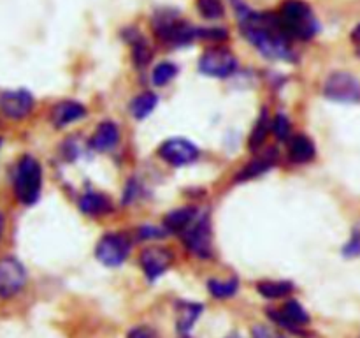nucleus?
<instances>
[{
	"instance_id": "obj_1",
	"label": "nucleus",
	"mask_w": 360,
	"mask_h": 338,
	"mask_svg": "<svg viewBox=\"0 0 360 338\" xmlns=\"http://www.w3.org/2000/svg\"><path fill=\"white\" fill-rule=\"evenodd\" d=\"M236 18L246 41L259 49L260 55L271 60L294 62L295 53L292 49L290 37L285 34L276 14L257 13L241 0H234Z\"/></svg>"
},
{
	"instance_id": "obj_2",
	"label": "nucleus",
	"mask_w": 360,
	"mask_h": 338,
	"mask_svg": "<svg viewBox=\"0 0 360 338\" xmlns=\"http://www.w3.org/2000/svg\"><path fill=\"white\" fill-rule=\"evenodd\" d=\"M276 16L281 28L290 39L309 41L320 30V23L315 13L304 0H285Z\"/></svg>"
},
{
	"instance_id": "obj_3",
	"label": "nucleus",
	"mask_w": 360,
	"mask_h": 338,
	"mask_svg": "<svg viewBox=\"0 0 360 338\" xmlns=\"http://www.w3.org/2000/svg\"><path fill=\"white\" fill-rule=\"evenodd\" d=\"M14 196L25 206L39 201L42 190V165L32 155H23L14 169Z\"/></svg>"
},
{
	"instance_id": "obj_4",
	"label": "nucleus",
	"mask_w": 360,
	"mask_h": 338,
	"mask_svg": "<svg viewBox=\"0 0 360 338\" xmlns=\"http://www.w3.org/2000/svg\"><path fill=\"white\" fill-rule=\"evenodd\" d=\"M153 32L162 42L179 48L200 39V27H192L188 21H183L176 13L169 9L160 11L151 20Z\"/></svg>"
},
{
	"instance_id": "obj_5",
	"label": "nucleus",
	"mask_w": 360,
	"mask_h": 338,
	"mask_svg": "<svg viewBox=\"0 0 360 338\" xmlns=\"http://www.w3.org/2000/svg\"><path fill=\"white\" fill-rule=\"evenodd\" d=\"M179 236H181L186 250L192 256L199 257V259H211L213 257V232H211L210 217L206 213L197 215L192 224Z\"/></svg>"
},
{
	"instance_id": "obj_6",
	"label": "nucleus",
	"mask_w": 360,
	"mask_h": 338,
	"mask_svg": "<svg viewBox=\"0 0 360 338\" xmlns=\"http://www.w3.org/2000/svg\"><path fill=\"white\" fill-rule=\"evenodd\" d=\"M323 97L341 104H359L360 80L347 70H334L326 77L322 87Z\"/></svg>"
},
{
	"instance_id": "obj_7",
	"label": "nucleus",
	"mask_w": 360,
	"mask_h": 338,
	"mask_svg": "<svg viewBox=\"0 0 360 338\" xmlns=\"http://www.w3.org/2000/svg\"><path fill=\"white\" fill-rule=\"evenodd\" d=\"M238 65L236 55L225 46H210L199 58L200 74L218 80L232 76L238 70Z\"/></svg>"
},
{
	"instance_id": "obj_8",
	"label": "nucleus",
	"mask_w": 360,
	"mask_h": 338,
	"mask_svg": "<svg viewBox=\"0 0 360 338\" xmlns=\"http://www.w3.org/2000/svg\"><path fill=\"white\" fill-rule=\"evenodd\" d=\"M132 250V242L125 232H108L95 246V257L104 266L116 268L125 263Z\"/></svg>"
},
{
	"instance_id": "obj_9",
	"label": "nucleus",
	"mask_w": 360,
	"mask_h": 338,
	"mask_svg": "<svg viewBox=\"0 0 360 338\" xmlns=\"http://www.w3.org/2000/svg\"><path fill=\"white\" fill-rule=\"evenodd\" d=\"M269 319L274 324H278L283 330L290 331V333L299 334V337H304L306 331L304 327L308 326L311 317H309L308 310L297 301V299H290V301L285 303L281 308H269L267 312Z\"/></svg>"
},
{
	"instance_id": "obj_10",
	"label": "nucleus",
	"mask_w": 360,
	"mask_h": 338,
	"mask_svg": "<svg viewBox=\"0 0 360 338\" xmlns=\"http://www.w3.org/2000/svg\"><path fill=\"white\" fill-rule=\"evenodd\" d=\"M158 157L172 168H183L199 158V148L186 137H169L158 146Z\"/></svg>"
},
{
	"instance_id": "obj_11",
	"label": "nucleus",
	"mask_w": 360,
	"mask_h": 338,
	"mask_svg": "<svg viewBox=\"0 0 360 338\" xmlns=\"http://www.w3.org/2000/svg\"><path fill=\"white\" fill-rule=\"evenodd\" d=\"M27 280V270L16 257L7 256L0 259V298L11 299L20 294Z\"/></svg>"
},
{
	"instance_id": "obj_12",
	"label": "nucleus",
	"mask_w": 360,
	"mask_h": 338,
	"mask_svg": "<svg viewBox=\"0 0 360 338\" xmlns=\"http://www.w3.org/2000/svg\"><path fill=\"white\" fill-rule=\"evenodd\" d=\"M174 263V252L167 246L151 245L144 249L139 256V266L143 270L144 277L150 282H155L160 278L165 271Z\"/></svg>"
},
{
	"instance_id": "obj_13",
	"label": "nucleus",
	"mask_w": 360,
	"mask_h": 338,
	"mask_svg": "<svg viewBox=\"0 0 360 338\" xmlns=\"http://www.w3.org/2000/svg\"><path fill=\"white\" fill-rule=\"evenodd\" d=\"M35 106L34 95L25 88L6 90L0 94V113L9 120H23Z\"/></svg>"
},
{
	"instance_id": "obj_14",
	"label": "nucleus",
	"mask_w": 360,
	"mask_h": 338,
	"mask_svg": "<svg viewBox=\"0 0 360 338\" xmlns=\"http://www.w3.org/2000/svg\"><path fill=\"white\" fill-rule=\"evenodd\" d=\"M120 139H122V132H120L118 123L112 122V120H104L94 130L91 137L88 139V144L94 151L105 154V151L115 150L120 144Z\"/></svg>"
},
{
	"instance_id": "obj_15",
	"label": "nucleus",
	"mask_w": 360,
	"mask_h": 338,
	"mask_svg": "<svg viewBox=\"0 0 360 338\" xmlns=\"http://www.w3.org/2000/svg\"><path fill=\"white\" fill-rule=\"evenodd\" d=\"M86 116V108L77 101H60L51 108V123L56 129L70 125L74 122H79Z\"/></svg>"
},
{
	"instance_id": "obj_16",
	"label": "nucleus",
	"mask_w": 360,
	"mask_h": 338,
	"mask_svg": "<svg viewBox=\"0 0 360 338\" xmlns=\"http://www.w3.org/2000/svg\"><path fill=\"white\" fill-rule=\"evenodd\" d=\"M316 157V146L306 134H295L288 139V161L294 164H308Z\"/></svg>"
},
{
	"instance_id": "obj_17",
	"label": "nucleus",
	"mask_w": 360,
	"mask_h": 338,
	"mask_svg": "<svg viewBox=\"0 0 360 338\" xmlns=\"http://www.w3.org/2000/svg\"><path fill=\"white\" fill-rule=\"evenodd\" d=\"M125 41L129 42L130 49H132V60L136 67H146L151 62V56H153V49H151L148 39L141 32L134 30V28H127Z\"/></svg>"
},
{
	"instance_id": "obj_18",
	"label": "nucleus",
	"mask_w": 360,
	"mask_h": 338,
	"mask_svg": "<svg viewBox=\"0 0 360 338\" xmlns=\"http://www.w3.org/2000/svg\"><path fill=\"white\" fill-rule=\"evenodd\" d=\"M79 210L84 215L90 217H102V215H109L112 211V203L105 194L95 192V190H88L81 196L79 199Z\"/></svg>"
},
{
	"instance_id": "obj_19",
	"label": "nucleus",
	"mask_w": 360,
	"mask_h": 338,
	"mask_svg": "<svg viewBox=\"0 0 360 338\" xmlns=\"http://www.w3.org/2000/svg\"><path fill=\"white\" fill-rule=\"evenodd\" d=\"M274 164H276V151L269 150L266 155H260V157H255L253 161H250L239 171V175L236 176V182H248V180L257 178V176L269 171Z\"/></svg>"
},
{
	"instance_id": "obj_20",
	"label": "nucleus",
	"mask_w": 360,
	"mask_h": 338,
	"mask_svg": "<svg viewBox=\"0 0 360 338\" xmlns=\"http://www.w3.org/2000/svg\"><path fill=\"white\" fill-rule=\"evenodd\" d=\"M197 215H199V211L193 206L176 208V210H171L164 217V229L169 232H178V234H181L192 224Z\"/></svg>"
},
{
	"instance_id": "obj_21",
	"label": "nucleus",
	"mask_w": 360,
	"mask_h": 338,
	"mask_svg": "<svg viewBox=\"0 0 360 338\" xmlns=\"http://www.w3.org/2000/svg\"><path fill=\"white\" fill-rule=\"evenodd\" d=\"M202 308L204 306L200 303L179 301L178 310H176V313H178V320H176L178 323V330L181 333H188L193 327V324L197 323V319L200 317V313H202Z\"/></svg>"
},
{
	"instance_id": "obj_22",
	"label": "nucleus",
	"mask_w": 360,
	"mask_h": 338,
	"mask_svg": "<svg viewBox=\"0 0 360 338\" xmlns=\"http://www.w3.org/2000/svg\"><path fill=\"white\" fill-rule=\"evenodd\" d=\"M158 95L155 92H141L130 102V113L136 120H144L157 109Z\"/></svg>"
},
{
	"instance_id": "obj_23",
	"label": "nucleus",
	"mask_w": 360,
	"mask_h": 338,
	"mask_svg": "<svg viewBox=\"0 0 360 338\" xmlns=\"http://www.w3.org/2000/svg\"><path fill=\"white\" fill-rule=\"evenodd\" d=\"M257 291L266 299H280L295 291L294 282L290 280H260Z\"/></svg>"
},
{
	"instance_id": "obj_24",
	"label": "nucleus",
	"mask_w": 360,
	"mask_h": 338,
	"mask_svg": "<svg viewBox=\"0 0 360 338\" xmlns=\"http://www.w3.org/2000/svg\"><path fill=\"white\" fill-rule=\"evenodd\" d=\"M206 287L214 299H231L234 298L236 292L239 291V278L232 277L227 278V280H221V278H210Z\"/></svg>"
},
{
	"instance_id": "obj_25",
	"label": "nucleus",
	"mask_w": 360,
	"mask_h": 338,
	"mask_svg": "<svg viewBox=\"0 0 360 338\" xmlns=\"http://www.w3.org/2000/svg\"><path fill=\"white\" fill-rule=\"evenodd\" d=\"M271 130V122H269V116H267V109H264L260 113V116L257 118L255 127H253L252 134H250V139H248V146L252 151H259L262 148L264 141H266L267 132Z\"/></svg>"
},
{
	"instance_id": "obj_26",
	"label": "nucleus",
	"mask_w": 360,
	"mask_h": 338,
	"mask_svg": "<svg viewBox=\"0 0 360 338\" xmlns=\"http://www.w3.org/2000/svg\"><path fill=\"white\" fill-rule=\"evenodd\" d=\"M178 65L169 60H164V62L157 63L151 70V83L155 87H165V84L171 83L176 76H178Z\"/></svg>"
},
{
	"instance_id": "obj_27",
	"label": "nucleus",
	"mask_w": 360,
	"mask_h": 338,
	"mask_svg": "<svg viewBox=\"0 0 360 338\" xmlns=\"http://www.w3.org/2000/svg\"><path fill=\"white\" fill-rule=\"evenodd\" d=\"M197 11L206 20H220L225 14L224 4L220 0H197Z\"/></svg>"
},
{
	"instance_id": "obj_28",
	"label": "nucleus",
	"mask_w": 360,
	"mask_h": 338,
	"mask_svg": "<svg viewBox=\"0 0 360 338\" xmlns=\"http://www.w3.org/2000/svg\"><path fill=\"white\" fill-rule=\"evenodd\" d=\"M271 132L278 137L280 141H288L292 137V123L288 116L283 113H278L273 120H271Z\"/></svg>"
},
{
	"instance_id": "obj_29",
	"label": "nucleus",
	"mask_w": 360,
	"mask_h": 338,
	"mask_svg": "<svg viewBox=\"0 0 360 338\" xmlns=\"http://www.w3.org/2000/svg\"><path fill=\"white\" fill-rule=\"evenodd\" d=\"M343 256L345 257H359L360 256V224H357L352 231L350 239L347 245L343 246Z\"/></svg>"
},
{
	"instance_id": "obj_30",
	"label": "nucleus",
	"mask_w": 360,
	"mask_h": 338,
	"mask_svg": "<svg viewBox=\"0 0 360 338\" xmlns=\"http://www.w3.org/2000/svg\"><path fill=\"white\" fill-rule=\"evenodd\" d=\"M165 234V229H160L158 225H141L139 229H137V238L141 239V242H148V239H157V238H162V236Z\"/></svg>"
},
{
	"instance_id": "obj_31",
	"label": "nucleus",
	"mask_w": 360,
	"mask_h": 338,
	"mask_svg": "<svg viewBox=\"0 0 360 338\" xmlns=\"http://www.w3.org/2000/svg\"><path fill=\"white\" fill-rule=\"evenodd\" d=\"M252 338H287V337L281 334L280 331L274 330V327L266 326V324H257L252 331Z\"/></svg>"
},
{
	"instance_id": "obj_32",
	"label": "nucleus",
	"mask_w": 360,
	"mask_h": 338,
	"mask_svg": "<svg viewBox=\"0 0 360 338\" xmlns=\"http://www.w3.org/2000/svg\"><path fill=\"white\" fill-rule=\"evenodd\" d=\"M127 338H160V337H158V333L153 330V327L141 324V326L132 327V330L129 331V334H127Z\"/></svg>"
},
{
	"instance_id": "obj_33",
	"label": "nucleus",
	"mask_w": 360,
	"mask_h": 338,
	"mask_svg": "<svg viewBox=\"0 0 360 338\" xmlns=\"http://www.w3.org/2000/svg\"><path fill=\"white\" fill-rule=\"evenodd\" d=\"M352 41L357 46L360 44V25H357V27L354 28V32H352Z\"/></svg>"
},
{
	"instance_id": "obj_34",
	"label": "nucleus",
	"mask_w": 360,
	"mask_h": 338,
	"mask_svg": "<svg viewBox=\"0 0 360 338\" xmlns=\"http://www.w3.org/2000/svg\"><path fill=\"white\" fill-rule=\"evenodd\" d=\"M2 227H4V220H2V217H0V232H2Z\"/></svg>"
},
{
	"instance_id": "obj_35",
	"label": "nucleus",
	"mask_w": 360,
	"mask_h": 338,
	"mask_svg": "<svg viewBox=\"0 0 360 338\" xmlns=\"http://www.w3.org/2000/svg\"><path fill=\"white\" fill-rule=\"evenodd\" d=\"M179 338H190V337L186 333H181V337H179Z\"/></svg>"
},
{
	"instance_id": "obj_36",
	"label": "nucleus",
	"mask_w": 360,
	"mask_h": 338,
	"mask_svg": "<svg viewBox=\"0 0 360 338\" xmlns=\"http://www.w3.org/2000/svg\"><path fill=\"white\" fill-rule=\"evenodd\" d=\"M357 53H359V56H360V44L357 46Z\"/></svg>"
},
{
	"instance_id": "obj_37",
	"label": "nucleus",
	"mask_w": 360,
	"mask_h": 338,
	"mask_svg": "<svg viewBox=\"0 0 360 338\" xmlns=\"http://www.w3.org/2000/svg\"><path fill=\"white\" fill-rule=\"evenodd\" d=\"M0 148H2V137H0Z\"/></svg>"
},
{
	"instance_id": "obj_38",
	"label": "nucleus",
	"mask_w": 360,
	"mask_h": 338,
	"mask_svg": "<svg viewBox=\"0 0 360 338\" xmlns=\"http://www.w3.org/2000/svg\"><path fill=\"white\" fill-rule=\"evenodd\" d=\"M231 338H232V337H231Z\"/></svg>"
}]
</instances>
